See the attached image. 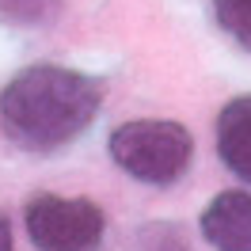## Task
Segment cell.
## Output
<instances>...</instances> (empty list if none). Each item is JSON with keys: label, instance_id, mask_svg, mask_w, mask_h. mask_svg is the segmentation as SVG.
Instances as JSON below:
<instances>
[{"label": "cell", "instance_id": "8992f818", "mask_svg": "<svg viewBox=\"0 0 251 251\" xmlns=\"http://www.w3.org/2000/svg\"><path fill=\"white\" fill-rule=\"evenodd\" d=\"M61 12V0H0V19L16 27H42Z\"/></svg>", "mask_w": 251, "mask_h": 251}, {"label": "cell", "instance_id": "52a82bcc", "mask_svg": "<svg viewBox=\"0 0 251 251\" xmlns=\"http://www.w3.org/2000/svg\"><path fill=\"white\" fill-rule=\"evenodd\" d=\"M213 16L228 38L251 50V0H213Z\"/></svg>", "mask_w": 251, "mask_h": 251}, {"label": "cell", "instance_id": "9c48e42d", "mask_svg": "<svg viewBox=\"0 0 251 251\" xmlns=\"http://www.w3.org/2000/svg\"><path fill=\"white\" fill-rule=\"evenodd\" d=\"M0 251H16L12 248V225L4 217V209H0Z\"/></svg>", "mask_w": 251, "mask_h": 251}, {"label": "cell", "instance_id": "7a4b0ae2", "mask_svg": "<svg viewBox=\"0 0 251 251\" xmlns=\"http://www.w3.org/2000/svg\"><path fill=\"white\" fill-rule=\"evenodd\" d=\"M110 160L149 187H168L183 179L194 160V137L187 126L168 118H137L110 133Z\"/></svg>", "mask_w": 251, "mask_h": 251}, {"label": "cell", "instance_id": "6da1fadb", "mask_svg": "<svg viewBox=\"0 0 251 251\" xmlns=\"http://www.w3.org/2000/svg\"><path fill=\"white\" fill-rule=\"evenodd\" d=\"M99 114V88L84 73L61 65H34L8 80L0 92L4 133L27 149L50 152L76 141Z\"/></svg>", "mask_w": 251, "mask_h": 251}, {"label": "cell", "instance_id": "5b68a950", "mask_svg": "<svg viewBox=\"0 0 251 251\" xmlns=\"http://www.w3.org/2000/svg\"><path fill=\"white\" fill-rule=\"evenodd\" d=\"M217 152L225 168L251 187V95H240L217 114Z\"/></svg>", "mask_w": 251, "mask_h": 251}, {"label": "cell", "instance_id": "ba28073f", "mask_svg": "<svg viewBox=\"0 0 251 251\" xmlns=\"http://www.w3.org/2000/svg\"><path fill=\"white\" fill-rule=\"evenodd\" d=\"M133 251H190L187 236L179 225H145L141 232H137V248Z\"/></svg>", "mask_w": 251, "mask_h": 251}, {"label": "cell", "instance_id": "3957f363", "mask_svg": "<svg viewBox=\"0 0 251 251\" xmlns=\"http://www.w3.org/2000/svg\"><path fill=\"white\" fill-rule=\"evenodd\" d=\"M23 221L34 251H99L107 228V217L95 202L61 194H34Z\"/></svg>", "mask_w": 251, "mask_h": 251}, {"label": "cell", "instance_id": "277c9868", "mask_svg": "<svg viewBox=\"0 0 251 251\" xmlns=\"http://www.w3.org/2000/svg\"><path fill=\"white\" fill-rule=\"evenodd\" d=\"M202 236L213 251H251V194L221 190L202 209Z\"/></svg>", "mask_w": 251, "mask_h": 251}]
</instances>
